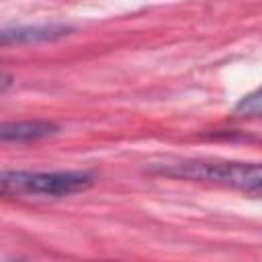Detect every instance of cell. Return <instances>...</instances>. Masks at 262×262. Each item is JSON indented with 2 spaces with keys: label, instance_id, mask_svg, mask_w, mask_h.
Returning a JSON list of instances; mask_svg holds the SVG:
<instances>
[{
  "label": "cell",
  "instance_id": "6da1fadb",
  "mask_svg": "<svg viewBox=\"0 0 262 262\" xmlns=\"http://www.w3.org/2000/svg\"><path fill=\"white\" fill-rule=\"evenodd\" d=\"M151 172L172 178L215 182L250 194L262 196V164L260 162H227V160H176L149 166Z\"/></svg>",
  "mask_w": 262,
  "mask_h": 262
},
{
  "label": "cell",
  "instance_id": "7a4b0ae2",
  "mask_svg": "<svg viewBox=\"0 0 262 262\" xmlns=\"http://www.w3.org/2000/svg\"><path fill=\"white\" fill-rule=\"evenodd\" d=\"M94 176L82 170H57V172H27L4 170L0 176L4 194H43V196H68L90 188Z\"/></svg>",
  "mask_w": 262,
  "mask_h": 262
},
{
  "label": "cell",
  "instance_id": "3957f363",
  "mask_svg": "<svg viewBox=\"0 0 262 262\" xmlns=\"http://www.w3.org/2000/svg\"><path fill=\"white\" fill-rule=\"evenodd\" d=\"M70 27L66 25H33V27H4L0 33V43H39V41H55L70 35Z\"/></svg>",
  "mask_w": 262,
  "mask_h": 262
},
{
  "label": "cell",
  "instance_id": "277c9868",
  "mask_svg": "<svg viewBox=\"0 0 262 262\" xmlns=\"http://www.w3.org/2000/svg\"><path fill=\"white\" fill-rule=\"evenodd\" d=\"M53 133H57V125L51 121H41V119L4 123L0 129L2 141H37Z\"/></svg>",
  "mask_w": 262,
  "mask_h": 262
},
{
  "label": "cell",
  "instance_id": "5b68a950",
  "mask_svg": "<svg viewBox=\"0 0 262 262\" xmlns=\"http://www.w3.org/2000/svg\"><path fill=\"white\" fill-rule=\"evenodd\" d=\"M233 115L235 117H246V119L262 117V86H258L256 90L242 96L239 102L233 106Z\"/></svg>",
  "mask_w": 262,
  "mask_h": 262
}]
</instances>
